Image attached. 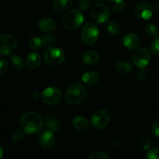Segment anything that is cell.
Returning <instances> with one entry per match:
<instances>
[{
  "label": "cell",
  "mask_w": 159,
  "mask_h": 159,
  "mask_svg": "<svg viewBox=\"0 0 159 159\" xmlns=\"http://www.w3.org/2000/svg\"><path fill=\"white\" fill-rule=\"evenodd\" d=\"M28 45H29V47L30 49L36 51V50L39 49L41 47V45H43V43H42V39L34 36V37H32L30 38Z\"/></svg>",
  "instance_id": "cell-24"
},
{
  "label": "cell",
  "mask_w": 159,
  "mask_h": 159,
  "mask_svg": "<svg viewBox=\"0 0 159 159\" xmlns=\"http://www.w3.org/2000/svg\"><path fill=\"white\" fill-rule=\"evenodd\" d=\"M44 60L48 65L57 66L63 63L65 59V51L57 47H50L44 51Z\"/></svg>",
  "instance_id": "cell-4"
},
{
  "label": "cell",
  "mask_w": 159,
  "mask_h": 159,
  "mask_svg": "<svg viewBox=\"0 0 159 159\" xmlns=\"http://www.w3.org/2000/svg\"><path fill=\"white\" fill-rule=\"evenodd\" d=\"M141 146L145 151H149L151 147H152V142L149 139L143 138L141 141Z\"/></svg>",
  "instance_id": "cell-34"
},
{
  "label": "cell",
  "mask_w": 159,
  "mask_h": 159,
  "mask_svg": "<svg viewBox=\"0 0 159 159\" xmlns=\"http://www.w3.org/2000/svg\"><path fill=\"white\" fill-rule=\"evenodd\" d=\"M44 124L48 129H51L53 132L58 130L59 128H60L59 122L54 116H47L44 118Z\"/></svg>",
  "instance_id": "cell-20"
},
{
  "label": "cell",
  "mask_w": 159,
  "mask_h": 159,
  "mask_svg": "<svg viewBox=\"0 0 159 159\" xmlns=\"http://www.w3.org/2000/svg\"><path fill=\"white\" fill-rule=\"evenodd\" d=\"M138 77L139 78L140 80H144L146 76V72L144 71V70H141L138 73Z\"/></svg>",
  "instance_id": "cell-36"
},
{
  "label": "cell",
  "mask_w": 159,
  "mask_h": 159,
  "mask_svg": "<svg viewBox=\"0 0 159 159\" xmlns=\"http://www.w3.org/2000/svg\"><path fill=\"white\" fill-rule=\"evenodd\" d=\"M146 159H159V148L149 150L146 154Z\"/></svg>",
  "instance_id": "cell-31"
},
{
  "label": "cell",
  "mask_w": 159,
  "mask_h": 159,
  "mask_svg": "<svg viewBox=\"0 0 159 159\" xmlns=\"http://www.w3.org/2000/svg\"><path fill=\"white\" fill-rule=\"evenodd\" d=\"M154 9H155V12L159 15V2H157L156 3L154 6Z\"/></svg>",
  "instance_id": "cell-37"
},
{
  "label": "cell",
  "mask_w": 159,
  "mask_h": 159,
  "mask_svg": "<svg viewBox=\"0 0 159 159\" xmlns=\"http://www.w3.org/2000/svg\"><path fill=\"white\" fill-rule=\"evenodd\" d=\"M140 42L141 41H140L139 37L134 33H129L126 34L123 40L124 45L129 50L137 49L140 45Z\"/></svg>",
  "instance_id": "cell-13"
},
{
  "label": "cell",
  "mask_w": 159,
  "mask_h": 159,
  "mask_svg": "<svg viewBox=\"0 0 159 159\" xmlns=\"http://www.w3.org/2000/svg\"><path fill=\"white\" fill-rule=\"evenodd\" d=\"M72 6L71 0H54L53 3V8L54 11L58 13L67 12Z\"/></svg>",
  "instance_id": "cell-15"
},
{
  "label": "cell",
  "mask_w": 159,
  "mask_h": 159,
  "mask_svg": "<svg viewBox=\"0 0 159 159\" xmlns=\"http://www.w3.org/2000/svg\"><path fill=\"white\" fill-rule=\"evenodd\" d=\"M0 40H1L0 53L2 55H7L12 54L18 45V41H17L16 38L11 34H2L0 37Z\"/></svg>",
  "instance_id": "cell-7"
},
{
  "label": "cell",
  "mask_w": 159,
  "mask_h": 159,
  "mask_svg": "<svg viewBox=\"0 0 159 159\" xmlns=\"http://www.w3.org/2000/svg\"><path fill=\"white\" fill-rule=\"evenodd\" d=\"M151 51L152 55L156 57H159V37H155L151 45Z\"/></svg>",
  "instance_id": "cell-26"
},
{
  "label": "cell",
  "mask_w": 159,
  "mask_h": 159,
  "mask_svg": "<svg viewBox=\"0 0 159 159\" xmlns=\"http://www.w3.org/2000/svg\"><path fill=\"white\" fill-rule=\"evenodd\" d=\"M20 125L25 133L34 134L41 129L43 121L39 114L34 112H27L22 115Z\"/></svg>",
  "instance_id": "cell-1"
},
{
  "label": "cell",
  "mask_w": 159,
  "mask_h": 159,
  "mask_svg": "<svg viewBox=\"0 0 159 159\" xmlns=\"http://www.w3.org/2000/svg\"><path fill=\"white\" fill-rule=\"evenodd\" d=\"M96 1L99 2H102V1H103V0H96Z\"/></svg>",
  "instance_id": "cell-39"
},
{
  "label": "cell",
  "mask_w": 159,
  "mask_h": 159,
  "mask_svg": "<svg viewBox=\"0 0 159 159\" xmlns=\"http://www.w3.org/2000/svg\"><path fill=\"white\" fill-rule=\"evenodd\" d=\"M152 129L154 135L156 137H158V138H159V121L154 123V124L152 125Z\"/></svg>",
  "instance_id": "cell-35"
},
{
  "label": "cell",
  "mask_w": 159,
  "mask_h": 159,
  "mask_svg": "<svg viewBox=\"0 0 159 159\" xmlns=\"http://www.w3.org/2000/svg\"><path fill=\"white\" fill-rule=\"evenodd\" d=\"M84 21L82 13L79 9L68 11L62 17V24L66 29L73 31L79 28Z\"/></svg>",
  "instance_id": "cell-3"
},
{
  "label": "cell",
  "mask_w": 159,
  "mask_h": 159,
  "mask_svg": "<svg viewBox=\"0 0 159 159\" xmlns=\"http://www.w3.org/2000/svg\"><path fill=\"white\" fill-rule=\"evenodd\" d=\"M99 60V54L96 51H90L85 53L82 57V62L85 65H93Z\"/></svg>",
  "instance_id": "cell-18"
},
{
  "label": "cell",
  "mask_w": 159,
  "mask_h": 159,
  "mask_svg": "<svg viewBox=\"0 0 159 159\" xmlns=\"http://www.w3.org/2000/svg\"><path fill=\"white\" fill-rule=\"evenodd\" d=\"M108 5L111 9L120 12L125 7V2L124 0H108Z\"/></svg>",
  "instance_id": "cell-22"
},
{
  "label": "cell",
  "mask_w": 159,
  "mask_h": 159,
  "mask_svg": "<svg viewBox=\"0 0 159 159\" xmlns=\"http://www.w3.org/2000/svg\"><path fill=\"white\" fill-rule=\"evenodd\" d=\"M38 142L44 149H51L55 143V137L54 132L49 129H43L38 136Z\"/></svg>",
  "instance_id": "cell-11"
},
{
  "label": "cell",
  "mask_w": 159,
  "mask_h": 159,
  "mask_svg": "<svg viewBox=\"0 0 159 159\" xmlns=\"http://www.w3.org/2000/svg\"><path fill=\"white\" fill-rule=\"evenodd\" d=\"M72 126H74V128H75L77 130H85L89 126L88 120H87L85 117L79 115V116H76L73 118Z\"/></svg>",
  "instance_id": "cell-19"
},
{
  "label": "cell",
  "mask_w": 159,
  "mask_h": 159,
  "mask_svg": "<svg viewBox=\"0 0 159 159\" xmlns=\"http://www.w3.org/2000/svg\"><path fill=\"white\" fill-rule=\"evenodd\" d=\"M146 33L150 37H155L158 34V28H157V26L155 25L149 23V24H148L146 26Z\"/></svg>",
  "instance_id": "cell-28"
},
{
  "label": "cell",
  "mask_w": 159,
  "mask_h": 159,
  "mask_svg": "<svg viewBox=\"0 0 159 159\" xmlns=\"http://www.w3.org/2000/svg\"><path fill=\"white\" fill-rule=\"evenodd\" d=\"M92 18L96 23H102L108 21L110 19V11L107 6L102 2H98L92 9Z\"/></svg>",
  "instance_id": "cell-6"
},
{
  "label": "cell",
  "mask_w": 159,
  "mask_h": 159,
  "mask_svg": "<svg viewBox=\"0 0 159 159\" xmlns=\"http://www.w3.org/2000/svg\"><path fill=\"white\" fill-rule=\"evenodd\" d=\"M82 80L87 85H93L99 81V76L96 71H88L82 74Z\"/></svg>",
  "instance_id": "cell-17"
},
{
  "label": "cell",
  "mask_w": 159,
  "mask_h": 159,
  "mask_svg": "<svg viewBox=\"0 0 159 159\" xmlns=\"http://www.w3.org/2000/svg\"><path fill=\"white\" fill-rule=\"evenodd\" d=\"M99 37L98 26L93 23H88L83 26L81 32L82 41L86 45H93Z\"/></svg>",
  "instance_id": "cell-5"
},
{
  "label": "cell",
  "mask_w": 159,
  "mask_h": 159,
  "mask_svg": "<svg viewBox=\"0 0 159 159\" xmlns=\"http://www.w3.org/2000/svg\"><path fill=\"white\" fill-rule=\"evenodd\" d=\"M24 136V132L22 129H16L12 132V139L15 142H19L23 138Z\"/></svg>",
  "instance_id": "cell-30"
},
{
  "label": "cell",
  "mask_w": 159,
  "mask_h": 159,
  "mask_svg": "<svg viewBox=\"0 0 159 159\" xmlns=\"http://www.w3.org/2000/svg\"><path fill=\"white\" fill-rule=\"evenodd\" d=\"M154 11V7L147 2L140 3L135 7V14L141 20H149L153 16Z\"/></svg>",
  "instance_id": "cell-12"
},
{
  "label": "cell",
  "mask_w": 159,
  "mask_h": 159,
  "mask_svg": "<svg viewBox=\"0 0 159 159\" xmlns=\"http://www.w3.org/2000/svg\"><path fill=\"white\" fill-rule=\"evenodd\" d=\"M10 61L12 67L15 68L16 70H22L23 65H24V62H23V59H21V57L20 55H18L16 54L11 55Z\"/></svg>",
  "instance_id": "cell-23"
},
{
  "label": "cell",
  "mask_w": 159,
  "mask_h": 159,
  "mask_svg": "<svg viewBox=\"0 0 159 159\" xmlns=\"http://www.w3.org/2000/svg\"><path fill=\"white\" fill-rule=\"evenodd\" d=\"M41 99L47 104H56L61 101L62 98V92L57 87H48L43 90Z\"/></svg>",
  "instance_id": "cell-8"
},
{
  "label": "cell",
  "mask_w": 159,
  "mask_h": 159,
  "mask_svg": "<svg viewBox=\"0 0 159 159\" xmlns=\"http://www.w3.org/2000/svg\"><path fill=\"white\" fill-rule=\"evenodd\" d=\"M38 26L40 31L43 32H51L56 28V23L52 18L50 17H44L40 20L38 23Z\"/></svg>",
  "instance_id": "cell-16"
},
{
  "label": "cell",
  "mask_w": 159,
  "mask_h": 159,
  "mask_svg": "<svg viewBox=\"0 0 159 159\" xmlns=\"http://www.w3.org/2000/svg\"><path fill=\"white\" fill-rule=\"evenodd\" d=\"M116 68L119 73L122 74H128L130 72H131L132 65L130 62L127 61L121 60L116 64Z\"/></svg>",
  "instance_id": "cell-21"
},
{
  "label": "cell",
  "mask_w": 159,
  "mask_h": 159,
  "mask_svg": "<svg viewBox=\"0 0 159 159\" xmlns=\"http://www.w3.org/2000/svg\"><path fill=\"white\" fill-rule=\"evenodd\" d=\"M91 5V2L90 0H80L78 3V6H79V9L82 11H85L90 7Z\"/></svg>",
  "instance_id": "cell-32"
},
{
  "label": "cell",
  "mask_w": 159,
  "mask_h": 159,
  "mask_svg": "<svg viewBox=\"0 0 159 159\" xmlns=\"http://www.w3.org/2000/svg\"><path fill=\"white\" fill-rule=\"evenodd\" d=\"M55 41V37L53 35H45L42 38V43L43 45L46 48H50L51 45L54 43Z\"/></svg>",
  "instance_id": "cell-27"
},
{
  "label": "cell",
  "mask_w": 159,
  "mask_h": 159,
  "mask_svg": "<svg viewBox=\"0 0 159 159\" xmlns=\"http://www.w3.org/2000/svg\"><path fill=\"white\" fill-rule=\"evenodd\" d=\"M87 96L85 87L79 83H73L68 88L65 94V100L71 105H76L82 103Z\"/></svg>",
  "instance_id": "cell-2"
},
{
  "label": "cell",
  "mask_w": 159,
  "mask_h": 159,
  "mask_svg": "<svg viewBox=\"0 0 159 159\" xmlns=\"http://www.w3.org/2000/svg\"><path fill=\"white\" fill-rule=\"evenodd\" d=\"M42 62V57L39 53L37 52H32L30 53L28 55L27 58H26V66L28 67L29 70H37Z\"/></svg>",
  "instance_id": "cell-14"
},
{
  "label": "cell",
  "mask_w": 159,
  "mask_h": 159,
  "mask_svg": "<svg viewBox=\"0 0 159 159\" xmlns=\"http://www.w3.org/2000/svg\"><path fill=\"white\" fill-rule=\"evenodd\" d=\"M132 62L136 66L143 69L147 66L150 62L149 51L146 48H139L134 53L132 56Z\"/></svg>",
  "instance_id": "cell-10"
},
{
  "label": "cell",
  "mask_w": 159,
  "mask_h": 159,
  "mask_svg": "<svg viewBox=\"0 0 159 159\" xmlns=\"http://www.w3.org/2000/svg\"><path fill=\"white\" fill-rule=\"evenodd\" d=\"M8 70V62L5 59L2 58L0 59V73H1V76H3V75L6 73V72Z\"/></svg>",
  "instance_id": "cell-33"
},
{
  "label": "cell",
  "mask_w": 159,
  "mask_h": 159,
  "mask_svg": "<svg viewBox=\"0 0 159 159\" xmlns=\"http://www.w3.org/2000/svg\"><path fill=\"white\" fill-rule=\"evenodd\" d=\"M0 149H1V157H2V155H3V149H2V147L1 146V147H0Z\"/></svg>",
  "instance_id": "cell-38"
},
{
  "label": "cell",
  "mask_w": 159,
  "mask_h": 159,
  "mask_svg": "<svg viewBox=\"0 0 159 159\" xmlns=\"http://www.w3.org/2000/svg\"><path fill=\"white\" fill-rule=\"evenodd\" d=\"M89 159H110L107 154L102 151H93L90 154Z\"/></svg>",
  "instance_id": "cell-29"
},
{
  "label": "cell",
  "mask_w": 159,
  "mask_h": 159,
  "mask_svg": "<svg viewBox=\"0 0 159 159\" xmlns=\"http://www.w3.org/2000/svg\"><path fill=\"white\" fill-rule=\"evenodd\" d=\"M107 30H108V32L110 34H113V35H116L119 33L120 31V26L115 21H111L108 23L107 25Z\"/></svg>",
  "instance_id": "cell-25"
},
{
  "label": "cell",
  "mask_w": 159,
  "mask_h": 159,
  "mask_svg": "<svg viewBox=\"0 0 159 159\" xmlns=\"http://www.w3.org/2000/svg\"><path fill=\"white\" fill-rule=\"evenodd\" d=\"M110 119H111V116H110V113L107 110L101 109V110L96 111L93 114V115L92 116L91 123L93 127L98 129H101L108 126Z\"/></svg>",
  "instance_id": "cell-9"
}]
</instances>
